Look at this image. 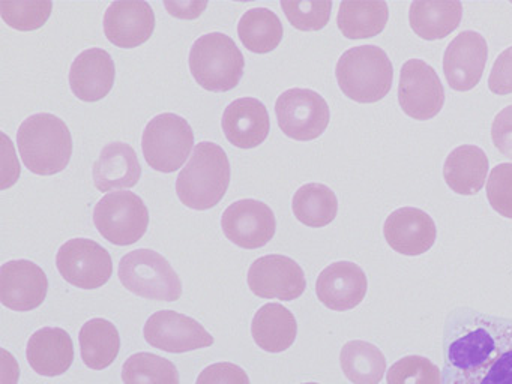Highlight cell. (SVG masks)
Instances as JSON below:
<instances>
[{"instance_id":"ac0fdd59","label":"cell","mask_w":512,"mask_h":384,"mask_svg":"<svg viewBox=\"0 0 512 384\" xmlns=\"http://www.w3.org/2000/svg\"><path fill=\"white\" fill-rule=\"evenodd\" d=\"M367 275L352 261H337L320 272L316 293L320 302L332 311L356 308L367 294Z\"/></svg>"},{"instance_id":"4fadbf2b","label":"cell","mask_w":512,"mask_h":384,"mask_svg":"<svg viewBox=\"0 0 512 384\" xmlns=\"http://www.w3.org/2000/svg\"><path fill=\"white\" fill-rule=\"evenodd\" d=\"M146 342L167 353H188L211 347L214 336L194 318L176 311H158L146 321L143 329Z\"/></svg>"},{"instance_id":"52a82bcc","label":"cell","mask_w":512,"mask_h":384,"mask_svg":"<svg viewBox=\"0 0 512 384\" xmlns=\"http://www.w3.org/2000/svg\"><path fill=\"white\" fill-rule=\"evenodd\" d=\"M194 147V132L188 120L175 113L155 116L142 135V150L149 167L160 173H175Z\"/></svg>"},{"instance_id":"83f0119b","label":"cell","mask_w":512,"mask_h":384,"mask_svg":"<svg viewBox=\"0 0 512 384\" xmlns=\"http://www.w3.org/2000/svg\"><path fill=\"white\" fill-rule=\"evenodd\" d=\"M386 2H341L337 15L338 29L346 38H373L388 24Z\"/></svg>"},{"instance_id":"ba28073f","label":"cell","mask_w":512,"mask_h":384,"mask_svg":"<svg viewBox=\"0 0 512 384\" xmlns=\"http://www.w3.org/2000/svg\"><path fill=\"white\" fill-rule=\"evenodd\" d=\"M92 216L101 236L113 245H133L148 231V207L134 192H109L98 201Z\"/></svg>"},{"instance_id":"4316f807","label":"cell","mask_w":512,"mask_h":384,"mask_svg":"<svg viewBox=\"0 0 512 384\" xmlns=\"http://www.w3.org/2000/svg\"><path fill=\"white\" fill-rule=\"evenodd\" d=\"M82 359L88 368L101 371L109 368L119 354L121 336L112 321L92 318L79 333Z\"/></svg>"},{"instance_id":"9a60e30c","label":"cell","mask_w":512,"mask_h":384,"mask_svg":"<svg viewBox=\"0 0 512 384\" xmlns=\"http://www.w3.org/2000/svg\"><path fill=\"white\" fill-rule=\"evenodd\" d=\"M488 45L481 33L464 30L449 42L443 54V72L451 89L469 92L481 81Z\"/></svg>"},{"instance_id":"484cf974","label":"cell","mask_w":512,"mask_h":384,"mask_svg":"<svg viewBox=\"0 0 512 384\" xmlns=\"http://www.w3.org/2000/svg\"><path fill=\"white\" fill-rule=\"evenodd\" d=\"M463 18V5L460 2H437L419 0L410 6V27L419 38L436 41L451 35Z\"/></svg>"},{"instance_id":"d590c367","label":"cell","mask_w":512,"mask_h":384,"mask_svg":"<svg viewBox=\"0 0 512 384\" xmlns=\"http://www.w3.org/2000/svg\"><path fill=\"white\" fill-rule=\"evenodd\" d=\"M487 198L503 218L512 219V164L496 165L487 180Z\"/></svg>"},{"instance_id":"f1b7e54d","label":"cell","mask_w":512,"mask_h":384,"mask_svg":"<svg viewBox=\"0 0 512 384\" xmlns=\"http://www.w3.org/2000/svg\"><path fill=\"white\" fill-rule=\"evenodd\" d=\"M238 35L244 47L253 53H271L283 39V23L271 9H248L239 20Z\"/></svg>"},{"instance_id":"e575fe53","label":"cell","mask_w":512,"mask_h":384,"mask_svg":"<svg viewBox=\"0 0 512 384\" xmlns=\"http://www.w3.org/2000/svg\"><path fill=\"white\" fill-rule=\"evenodd\" d=\"M284 14L293 27L302 32H317L329 23L332 12V2H281Z\"/></svg>"},{"instance_id":"9c48e42d","label":"cell","mask_w":512,"mask_h":384,"mask_svg":"<svg viewBox=\"0 0 512 384\" xmlns=\"http://www.w3.org/2000/svg\"><path fill=\"white\" fill-rule=\"evenodd\" d=\"M275 114L281 131L298 141L319 138L331 120L328 102L311 89L286 90L275 102Z\"/></svg>"},{"instance_id":"4dcf8cb0","label":"cell","mask_w":512,"mask_h":384,"mask_svg":"<svg viewBox=\"0 0 512 384\" xmlns=\"http://www.w3.org/2000/svg\"><path fill=\"white\" fill-rule=\"evenodd\" d=\"M341 369L353 384H379L386 359L379 347L367 341H350L341 348Z\"/></svg>"},{"instance_id":"7a4b0ae2","label":"cell","mask_w":512,"mask_h":384,"mask_svg":"<svg viewBox=\"0 0 512 384\" xmlns=\"http://www.w3.org/2000/svg\"><path fill=\"white\" fill-rule=\"evenodd\" d=\"M23 164L38 176L61 173L73 156V138L67 123L52 113L32 114L17 132Z\"/></svg>"},{"instance_id":"5bb4252c","label":"cell","mask_w":512,"mask_h":384,"mask_svg":"<svg viewBox=\"0 0 512 384\" xmlns=\"http://www.w3.org/2000/svg\"><path fill=\"white\" fill-rule=\"evenodd\" d=\"M221 227L227 239L239 248L257 249L271 242L277 230V221L268 204L245 198L224 210Z\"/></svg>"},{"instance_id":"836d02e7","label":"cell","mask_w":512,"mask_h":384,"mask_svg":"<svg viewBox=\"0 0 512 384\" xmlns=\"http://www.w3.org/2000/svg\"><path fill=\"white\" fill-rule=\"evenodd\" d=\"M388 384H442V371L427 357L406 356L388 369Z\"/></svg>"},{"instance_id":"8d00e7d4","label":"cell","mask_w":512,"mask_h":384,"mask_svg":"<svg viewBox=\"0 0 512 384\" xmlns=\"http://www.w3.org/2000/svg\"><path fill=\"white\" fill-rule=\"evenodd\" d=\"M196 384H251L247 372L230 362L214 363L203 369Z\"/></svg>"},{"instance_id":"60d3db41","label":"cell","mask_w":512,"mask_h":384,"mask_svg":"<svg viewBox=\"0 0 512 384\" xmlns=\"http://www.w3.org/2000/svg\"><path fill=\"white\" fill-rule=\"evenodd\" d=\"M304 384H319V383H304Z\"/></svg>"},{"instance_id":"74e56055","label":"cell","mask_w":512,"mask_h":384,"mask_svg":"<svg viewBox=\"0 0 512 384\" xmlns=\"http://www.w3.org/2000/svg\"><path fill=\"white\" fill-rule=\"evenodd\" d=\"M488 89L496 95L512 93V47L502 51L494 62L488 77Z\"/></svg>"},{"instance_id":"7402d4cb","label":"cell","mask_w":512,"mask_h":384,"mask_svg":"<svg viewBox=\"0 0 512 384\" xmlns=\"http://www.w3.org/2000/svg\"><path fill=\"white\" fill-rule=\"evenodd\" d=\"M26 357L37 374L58 377L73 365V339L61 327H43L29 338Z\"/></svg>"},{"instance_id":"f546056e","label":"cell","mask_w":512,"mask_h":384,"mask_svg":"<svg viewBox=\"0 0 512 384\" xmlns=\"http://www.w3.org/2000/svg\"><path fill=\"white\" fill-rule=\"evenodd\" d=\"M292 209L296 219L307 227H326L337 216V195L323 183H307L293 195Z\"/></svg>"},{"instance_id":"5b68a950","label":"cell","mask_w":512,"mask_h":384,"mask_svg":"<svg viewBox=\"0 0 512 384\" xmlns=\"http://www.w3.org/2000/svg\"><path fill=\"white\" fill-rule=\"evenodd\" d=\"M188 63L194 80L209 92H229L244 75V54L230 36L221 32L196 39Z\"/></svg>"},{"instance_id":"f35d334b","label":"cell","mask_w":512,"mask_h":384,"mask_svg":"<svg viewBox=\"0 0 512 384\" xmlns=\"http://www.w3.org/2000/svg\"><path fill=\"white\" fill-rule=\"evenodd\" d=\"M491 138L496 149L512 159V105L503 108L494 117Z\"/></svg>"},{"instance_id":"44dd1931","label":"cell","mask_w":512,"mask_h":384,"mask_svg":"<svg viewBox=\"0 0 512 384\" xmlns=\"http://www.w3.org/2000/svg\"><path fill=\"white\" fill-rule=\"evenodd\" d=\"M224 135L239 149H254L271 131L268 108L256 98H239L227 105L221 120Z\"/></svg>"},{"instance_id":"d6a6232c","label":"cell","mask_w":512,"mask_h":384,"mask_svg":"<svg viewBox=\"0 0 512 384\" xmlns=\"http://www.w3.org/2000/svg\"><path fill=\"white\" fill-rule=\"evenodd\" d=\"M52 9L53 3L50 0H8L0 3L5 23L20 32H32L43 27L49 20Z\"/></svg>"},{"instance_id":"8fae6325","label":"cell","mask_w":512,"mask_h":384,"mask_svg":"<svg viewBox=\"0 0 512 384\" xmlns=\"http://www.w3.org/2000/svg\"><path fill=\"white\" fill-rule=\"evenodd\" d=\"M398 102L407 116L430 120L445 104V89L433 66L421 59L407 60L401 68Z\"/></svg>"},{"instance_id":"30bf717a","label":"cell","mask_w":512,"mask_h":384,"mask_svg":"<svg viewBox=\"0 0 512 384\" xmlns=\"http://www.w3.org/2000/svg\"><path fill=\"white\" fill-rule=\"evenodd\" d=\"M56 267L68 284L83 290L103 287L113 273L110 252L85 237L68 240L59 248Z\"/></svg>"},{"instance_id":"6da1fadb","label":"cell","mask_w":512,"mask_h":384,"mask_svg":"<svg viewBox=\"0 0 512 384\" xmlns=\"http://www.w3.org/2000/svg\"><path fill=\"white\" fill-rule=\"evenodd\" d=\"M442 384H512V320L460 306L443 329Z\"/></svg>"},{"instance_id":"603a6c76","label":"cell","mask_w":512,"mask_h":384,"mask_svg":"<svg viewBox=\"0 0 512 384\" xmlns=\"http://www.w3.org/2000/svg\"><path fill=\"white\" fill-rule=\"evenodd\" d=\"M92 174L98 191L133 188L142 176V165L130 144L110 143L101 150Z\"/></svg>"},{"instance_id":"3957f363","label":"cell","mask_w":512,"mask_h":384,"mask_svg":"<svg viewBox=\"0 0 512 384\" xmlns=\"http://www.w3.org/2000/svg\"><path fill=\"white\" fill-rule=\"evenodd\" d=\"M230 174L229 158L223 147L202 141L194 147L188 164L176 179V194L190 209H212L226 195Z\"/></svg>"},{"instance_id":"d4e9b609","label":"cell","mask_w":512,"mask_h":384,"mask_svg":"<svg viewBox=\"0 0 512 384\" xmlns=\"http://www.w3.org/2000/svg\"><path fill=\"white\" fill-rule=\"evenodd\" d=\"M254 342L268 353H283L292 347L298 335L295 315L280 303H266L251 323Z\"/></svg>"},{"instance_id":"cb8c5ba5","label":"cell","mask_w":512,"mask_h":384,"mask_svg":"<svg viewBox=\"0 0 512 384\" xmlns=\"http://www.w3.org/2000/svg\"><path fill=\"white\" fill-rule=\"evenodd\" d=\"M488 158L484 150L464 144L449 153L443 164L446 185L460 195H476L487 180Z\"/></svg>"},{"instance_id":"d6986e66","label":"cell","mask_w":512,"mask_h":384,"mask_svg":"<svg viewBox=\"0 0 512 384\" xmlns=\"http://www.w3.org/2000/svg\"><path fill=\"white\" fill-rule=\"evenodd\" d=\"M104 35L119 48L145 44L155 29V14L148 2H113L104 14Z\"/></svg>"},{"instance_id":"e0dca14e","label":"cell","mask_w":512,"mask_h":384,"mask_svg":"<svg viewBox=\"0 0 512 384\" xmlns=\"http://www.w3.org/2000/svg\"><path fill=\"white\" fill-rule=\"evenodd\" d=\"M383 234L395 252L416 257L430 251L436 242L437 228L424 210L401 207L386 218Z\"/></svg>"},{"instance_id":"8992f818","label":"cell","mask_w":512,"mask_h":384,"mask_svg":"<svg viewBox=\"0 0 512 384\" xmlns=\"http://www.w3.org/2000/svg\"><path fill=\"white\" fill-rule=\"evenodd\" d=\"M119 279L136 296L175 302L182 296V282L172 264L152 249L128 252L119 261Z\"/></svg>"},{"instance_id":"277c9868","label":"cell","mask_w":512,"mask_h":384,"mask_svg":"<svg viewBox=\"0 0 512 384\" xmlns=\"http://www.w3.org/2000/svg\"><path fill=\"white\" fill-rule=\"evenodd\" d=\"M341 92L359 104H373L388 95L394 80V66L377 45L349 48L335 66Z\"/></svg>"},{"instance_id":"1f68e13d","label":"cell","mask_w":512,"mask_h":384,"mask_svg":"<svg viewBox=\"0 0 512 384\" xmlns=\"http://www.w3.org/2000/svg\"><path fill=\"white\" fill-rule=\"evenodd\" d=\"M124 384H179L175 363L152 353H136L122 366Z\"/></svg>"},{"instance_id":"7c38bea8","label":"cell","mask_w":512,"mask_h":384,"mask_svg":"<svg viewBox=\"0 0 512 384\" xmlns=\"http://www.w3.org/2000/svg\"><path fill=\"white\" fill-rule=\"evenodd\" d=\"M247 282L256 296L286 302L298 299L307 288L302 267L280 254L257 258L248 270Z\"/></svg>"},{"instance_id":"ab89813d","label":"cell","mask_w":512,"mask_h":384,"mask_svg":"<svg viewBox=\"0 0 512 384\" xmlns=\"http://www.w3.org/2000/svg\"><path fill=\"white\" fill-rule=\"evenodd\" d=\"M167 11L170 15L176 18H182V20H194L199 17L206 8L208 3L206 2H164Z\"/></svg>"},{"instance_id":"2e32d148","label":"cell","mask_w":512,"mask_h":384,"mask_svg":"<svg viewBox=\"0 0 512 384\" xmlns=\"http://www.w3.org/2000/svg\"><path fill=\"white\" fill-rule=\"evenodd\" d=\"M47 290L49 279L34 261L13 260L0 267V300L13 311L37 309L46 300Z\"/></svg>"},{"instance_id":"ffe728a7","label":"cell","mask_w":512,"mask_h":384,"mask_svg":"<svg viewBox=\"0 0 512 384\" xmlns=\"http://www.w3.org/2000/svg\"><path fill=\"white\" fill-rule=\"evenodd\" d=\"M116 68L109 51L89 48L74 59L70 86L74 95L85 102H97L109 95L115 84Z\"/></svg>"}]
</instances>
